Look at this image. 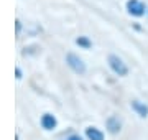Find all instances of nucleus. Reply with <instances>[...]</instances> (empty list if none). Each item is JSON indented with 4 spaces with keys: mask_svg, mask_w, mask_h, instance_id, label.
Here are the masks:
<instances>
[{
    "mask_svg": "<svg viewBox=\"0 0 148 140\" xmlns=\"http://www.w3.org/2000/svg\"><path fill=\"white\" fill-rule=\"evenodd\" d=\"M56 117L54 115H51V114H45L41 117V125H43V129H46V130H53L54 127H56Z\"/></svg>",
    "mask_w": 148,
    "mask_h": 140,
    "instance_id": "nucleus-4",
    "label": "nucleus"
},
{
    "mask_svg": "<svg viewBox=\"0 0 148 140\" xmlns=\"http://www.w3.org/2000/svg\"><path fill=\"white\" fill-rule=\"evenodd\" d=\"M66 140H82L79 137V135H71V137H69V139H66Z\"/></svg>",
    "mask_w": 148,
    "mask_h": 140,
    "instance_id": "nucleus-9",
    "label": "nucleus"
},
{
    "mask_svg": "<svg viewBox=\"0 0 148 140\" xmlns=\"http://www.w3.org/2000/svg\"><path fill=\"white\" fill-rule=\"evenodd\" d=\"M127 10H128V13H130V15L142 16V15H145L147 7L143 5L140 0H128V2H127Z\"/></svg>",
    "mask_w": 148,
    "mask_h": 140,
    "instance_id": "nucleus-3",
    "label": "nucleus"
},
{
    "mask_svg": "<svg viewBox=\"0 0 148 140\" xmlns=\"http://www.w3.org/2000/svg\"><path fill=\"white\" fill-rule=\"evenodd\" d=\"M107 127H109V130H110L112 134H117L120 130V120L117 117H110L107 120Z\"/></svg>",
    "mask_w": 148,
    "mask_h": 140,
    "instance_id": "nucleus-7",
    "label": "nucleus"
},
{
    "mask_svg": "<svg viewBox=\"0 0 148 140\" xmlns=\"http://www.w3.org/2000/svg\"><path fill=\"white\" fill-rule=\"evenodd\" d=\"M66 63H68V66L74 71V73H77V74H84L86 73V65L79 56H76V54H73V53H68Z\"/></svg>",
    "mask_w": 148,
    "mask_h": 140,
    "instance_id": "nucleus-2",
    "label": "nucleus"
},
{
    "mask_svg": "<svg viewBox=\"0 0 148 140\" xmlns=\"http://www.w3.org/2000/svg\"><path fill=\"white\" fill-rule=\"evenodd\" d=\"M109 66H110L112 71L119 76H127L128 74L127 65H125L119 56H115V54H110V56H109Z\"/></svg>",
    "mask_w": 148,
    "mask_h": 140,
    "instance_id": "nucleus-1",
    "label": "nucleus"
},
{
    "mask_svg": "<svg viewBox=\"0 0 148 140\" xmlns=\"http://www.w3.org/2000/svg\"><path fill=\"white\" fill-rule=\"evenodd\" d=\"M132 107L133 110L140 115V117H147L148 115V106H145V104H142L140 101H133L132 102Z\"/></svg>",
    "mask_w": 148,
    "mask_h": 140,
    "instance_id": "nucleus-5",
    "label": "nucleus"
},
{
    "mask_svg": "<svg viewBox=\"0 0 148 140\" xmlns=\"http://www.w3.org/2000/svg\"><path fill=\"white\" fill-rule=\"evenodd\" d=\"M77 45H84V46H89V41H87V40H82V38H79V40H77Z\"/></svg>",
    "mask_w": 148,
    "mask_h": 140,
    "instance_id": "nucleus-8",
    "label": "nucleus"
},
{
    "mask_svg": "<svg viewBox=\"0 0 148 140\" xmlns=\"http://www.w3.org/2000/svg\"><path fill=\"white\" fill-rule=\"evenodd\" d=\"M15 73H16V79H21V71L18 69V68L15 69Z\"/></svg>",
    "mask_w": 148,
    "mask_h": 140,
    "instance_id": "nucleus-10",
    "label": "nucleus"
},
{
    "mask_svg": "<svg viewBox=\"0 0 148 140\" xmlns=\"http://www.w3.org/2000/svg\"><path fill=\"white\" fill-rule=\"evenodd\" d=\"M86 135H87L89 140H104V134H102L99 129H95V127L86 129Z\"/></svg>",
    "mask_w": 148,
    "mask_h": 140,
    "instance_id": "nucleus-6",
    "label": "nucleus"
}]
</instances>
